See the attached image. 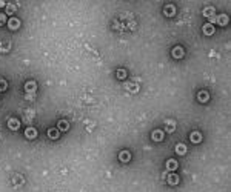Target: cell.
Wrapping results in <instances>:
<instances>
[{"label":"cell","instance_id":"cell-1","mask_svg":"<svg viewBox=\"0 0 231 192\" xmlns=\"http://www.w3.org/2000/svg\"><path fill=\"white\" fill-rule=\"evenodd\" d=\"M8 126H9V129H13V131H17L20 128V122L17 118H9L8 120Z\"/></svg>","mask_w":231,"mask_h":192},{"label":"cell","instance_id":"cell-2","mask_svg":"<svg viewBox=\"0 0 231 192\" xmlns=\"http://www.w3.org/2000/svg\"><path fill=\"white\" fill-rule=\"evenodd\" d=\"M35 89H37V85H35V82H28L26 85H25V91L28 92V94H34L35 92Z\"/></svg>","mask_w":231,"mask_h":192},{"label":"cell","instance_id":"cell-3","mask_svg":"<svg viewBox=\"0 0 231 192\" xmlns=\"http://www.w3.org/2000/svg\"><path fill=\"white\" fill-rule=\"evenodd\" d=\"M8 26H9L11 29H17V28L20 26V20H19V19H14V17H13V19L8 20Z\"/></svg>","mask_w":231,"mask_h":192},{"label":"cell","instance_id":"cell-4","mask_svg":"<svg viewBox=\"0 0 231 192\" xmlns=\"http://www.w3.org/2000/svg\"><path fill=\"white\" fill-rule=\"evenodd\" d=\"M25 135L28 139H35V137H37V131L29 126V128H26V131H25Z\"/></svg>","mask_w":231,"mask_h":192},{"label":"cell","instance_id":"cell-5","mask_svg":"<svg viewBox=\"0 0 231 192\" xmlns=\"http://www.w3.org/2000/svg\"><path fill=\"white\" fill-rule=\"evenodd\" d=\"M182 56H184V49H182L180 46H176L174 49H173V57H176V58H180Z\"/></svg>","mask_w":231,"mask_h":192},{"label":"cell","instance_id":"cell-6","mask_svg":"<svg viewBox=\"0 0 231 192\" xmlns=\"http://www.w3.org/2000/svg\"><path fill=\"white\" fill-rule=\"evenodd\" d=\"M48 135H50V139L56 140V139H59V131L56 128H51L50 131H48Z\"/></svg>","mask_w":231,"mask_h":192},{"label":"cell","instance_id":"cell-7","mask_svg":"<svg viewBox=\"0 0 231 192\" xmlns=\"http://www.w3.org/2000/svg\"><path fill=\"white\" fill-rule=\"evenodd\" d=\"M153 140H156V141H162L163 140V132L162 131H154L153 132Z\"/></svg>","mask_w":231,"mask_h":192},{"label":"cell","instance_id":"cell-8","mask_svg":"<svg viewBox=\"0 0 231 192\" xmlns=\"http://www.w3.org/2000/svg\"><path fill=\"white\" fill-rule=\"evenodd\" d=\"M9 46H11L9 41H6V40H5V41H0V51H2V52H8V51H9Z\"/></svg>","mask_w":231,"mask_h":192},{"label":"cell","instance_id":"cell-9","mask_svg":"<svg viewBox=\"0 0 231 192\" xmlns=\"http://www.w3.org/2000/svg\"><path fill=\"white\" fill-rule=\"evenodd\" d=\"M57 126H59V129H60V131H68V128H69L68 122H65V120H60V122L57 123Z\"/></svg>","mask_w":231,"mask_h":192},{"label":"cell","instance_id":"cell-10","mask_svg":"<svg viewBox=\"0 0 231 192\" xmlns=\"http://www.w3.org/2000/svg\"><path fill=\"white\" fill-rule=\"evenodd\" d=\"M190 139H191V141H194V143H199L200 140H202V135H200L199 132H193V134L190 135Z\"/></svg>","mask_w":231,"mask_h":192},{"label":"cell","instance_id":"cell-11","mask_svg":"<svg viewBox=\"0 0 231 192\" xmlns=\"http://www.w3.org/2000/svg\"><path fill=\"white\" fill-rule=\"evenodd\" d=\"M176 152H177V154H180V155H184V154L186 152V146H185V145H182V143H180V145H177V146H176Z\"/></svg>","mask_w":231,"mask_h":192},{"label":"cell","instance_id":"cell-12","mask_svg":"<svg viewBox=\"0 0 231 192\" xmlns=\"http://www.w3.org/2000/svg\"><path fill=\"white\" fill-rule=\"evenodd\" d=\"M216 20L220 23V25H227L228 23V17L225 15V14H222V15H219V17H216Z\"/></svg>","mask_w":231,"mask_h":192},{"label":"cell","instance_id":"cell-13","mask_svg":"<svg viewBox=\"0 0 231 192\" xmlns=\"http://www.w3.org/2000/svg\"><path fill=\"white\" fill-rule=\"evenodd\" d=\"M203 15H206V17H214V8H205L203 9Z\"/></svg>","mask_w":231,"mask_h":192},{"label":"cell","instance_id":"cell-14","mask_svg":"<svg viewBox=\"0 0 231 192\" xmlns=\"http://www.w3.org/2000/svg\"><path fill=\"white\" fill-rule=\"evenodd\" d=\"M167 167H168V169H171V171L176 169V167H177V161H176V160H168L167 161Z\"/></svg>","mask_w":231,"mask_h":192},{"label":"cell","instance_id":"cell-15","mask_svg":"<svg viewBox=\"0 0 231 192\" xmlns=\"http://www.w3.org/2000/svg\"><path fill=\"white\" fill-rule=\"evenodd\" d=\"M213 31H214V29H213V25H211V23H208V25L203 26V32H205V34L210 35V34H213Z\"/></svg>","mask_w":231,"mask_h":192},{"label":"cell","instance_id":"cell-16","mask_svg":"<svg viewBox=\"0 0 231 192\" xmlns=\"http://www.w3.org/2000/svg\"><path fill=\"white\" fill-rule=\"evenodd\" d=\"M130 158H131V157H130V154L126 152V151H123L122 154H120V160H122V161H128Z\"/></svg>","mask_w":231,"mask_h":192},{"label":"cell","instance_id":"cell-17","mask_svg":"<svg viewBox=\"0 0 231 192\" xmlns=\"http://www.w3.org/2000/svg\"><path fill=\"white\" fill-rule=\"evenodd\" d=\"M165 14L167 15H173L174 14V6H173V5H169V6L165 8Z\"/></svg>","mask_w":231,"mask_h":192},{"label":"cell","instance_id":"cell-18","mask_svg":"<svg viewBox=\"0 0 231 192\" xmlns=\"http://www.w3.org/2000/svg\"><path fill=\"white\" fill-rule=\"evenodd\" d=\"M177 181H179V177L177 175H171L168 178V183H171V184H177Z\"/></svg>","mask_w":231,"mask_h":192},{"label":"cell","instance_id":"cell-19","mask_svg":"<svg viewBox=\"0 0 231 192\" xmlns=\"http://www.w3.org/2000/svg\"><path fill=\"white\" fill-rule=\"evenodd\" d=\"M199 100H200V101H206V100H208V94L203 92V91L199 92Z\"/></svg>","mask_w":231,"mask_h":192},{"label":"cell","instance_id":"cell-20","mask_svg":"<svg viewBox=\"0 0 231 192\" xmlns=\"http://www.w3.org/2000/svg\"><path fill=\"white\" fill-rule=\"evenodd\" d=\"M6 86H8L6 82H5V80H0V91H5V89H6Z\"/></svg>","mask_w":231,"mask_h":192},{"label":"cell","instance_id":"cell-21","mask_svg":"<svg viewBox=\"0 0 231 192\" xmlns=\"http://www.w3.org/2000/svg\"><path fill=\"white\" fill-rule=\"evenodd\" d=\"M14 9H16V8L13 6V5H8V6H6V11H8V14H13V13H14Z\"/></svg>","mask_w":231,"mask_h":192},{"label":"cell","instance_id":"cell-22","mask_svg":"<svg viewBox=\"0 0 231 192\" xmlns=\"http://www.w3.org/2000/svg\"><path fill=\"white\" fill-rule=\"evenodd\" d=\"M117 77L119 79H125V71H122V69L117 71Z\"/></svg>","mask_w":231,"mask_h":192},{"label":"cell","instance_id":"cell-23","mask_svg":"<svg viewBox=\"0 0 231 192\" xmlns=\"http://www.w3.org/2000/svg\"><path fill=\"white\" fill-rule=\"evenodd\" d=\"M5 20H6V15H5V14H0V25H3Z\"/></svg>","mask_w":231,"mask_h":192}]
</instances>
